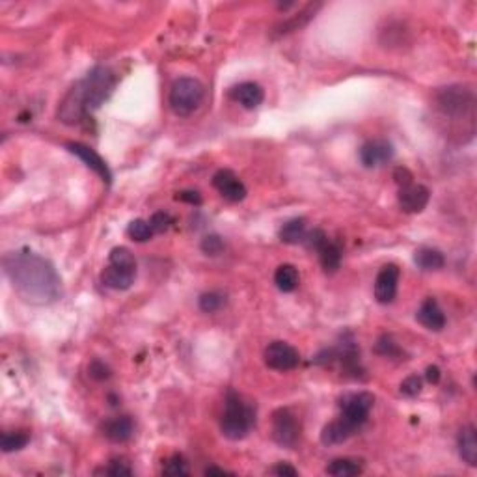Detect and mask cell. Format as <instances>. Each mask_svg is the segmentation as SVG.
Masks as SVG:
<instances>
[{
	"label": "cell",
	"instance_id": "32",
	"mask_svg": "<svg viewBox=\"0 0 477 477\" xmlns=\"http://www.w3.org/2000/svg\"><path fill=\"white\" fill-rule=\"evenodd\" d=\"M375 351H377L378 354L388 358L399 356V354H401V349L397 347L396 341L389 338V336H380V338H378L377 345H375Z\"/></svg>",
	"mask_w": 477,
	"mask_h": 477
},
{
	"label": "cell",
	"instance_id": "21",
	"mask_svg": "<svg viewBox=\"0 0 477 477\" xmlns=\"http://www.w3.org/2000/svg\"><path fill=\"white\" fill-rule=\"evenodd\" d=\"M414 261L421 270H438L446 265L444 254L436 250V248H429V246H423L420 250H416Z\"/></svg>",
	"mask_w": 477,
	"mask_h": 477
},
{
	"label": "cell",
	"instance_id": "5",
	"mask_svg": "<svg viewBox=\"0 0 477 477\" xmlns=\"http://www.w3.org/2000/svg\"><path fill=\"white\" fill-rule=\"evenodd\" d=\"M375 405V397L367 392H356V394H347L339 401V418L345 421L352 431H360L364 427L365 421L369 418L371 408Z\"/></svg>",
	"mask_w": 477,
	"mask_h": 477
},
{
	"label": "cell",
	"instance_id": "30",
	"mask_svg": "<svg viewBox=\"0 0 477 477\" xmlns=\"http://www.w3.org/2000/svg\"><path fill=\"white\" fill-rule=\"evenodd\" d=\"M95 474H105V476L119 477V476H131L132 470H131V466L127 465L123 458H112V460H110L103 470H97Z\"/></svg>",
	"mask_w": 477,
	"mask_h": 477
},
{
	"label": "cell",
	"instance_id": "17",
	"mask_svg": "<svg viewBox=\"0 0 477 477\" xmlns=\"http://www.w3.org/2000/svg\"><path fill=\"white\" fill-rule=\"evenodd\" d=\"M458 455L465 460L466 465L476 466L477 465V434L474 425H466L465 429H460L458 433Z\"/></svg>",
	"mask_w": 477,
	"mask_h": 477
},
{
	"label": "cell",
	"instance_id": "2",
	"mask_svg": "<svg viewBox=\"0 0 477 477\" xmlns=\"http://www.w3.org/2000/svg\"><path fill=\"white\" fill-rule=\"evenodd\" d=\"M116 77L105 65H97L90 71L82 81H79L73 88L68 92L58 108V118L65 125H75L86 119L92 112L110 97Z\"/></svg>",
	"mask_w": 477,
	"mask_h": 477
},
{
	"label": "cell",
	"instance_id": "39",
	"mask_svg": "<svg viewBox=\"0 0 477 477\" xmlns=\"http://www.w3.org/2000/svg\"><path fill=\"white\" fill-rule=\"evenodd\" d=\"M272 474H274V476H280V477H296L298 476L296 468H293V466L287 465V463H278V465L272 468Z\"/></svg>",
	"mask_w": 477,
	"mask_h": 477
},
{
	"label": "cell",
	"instance_id": "15",
	"mask_svg": "<svg viewBox=\"0 0 477 477\" xmlns=\"http://www.w3.org/2000/svg\"><path fill=\"white\" fill-rule=\"evenodd\" d=\"M230 95L245 108H258L265 99V92L258 82H241L230 92Z\"/></svg>",
	"mask_w": 477,
	"mask_h": 477
},
{
	"label": "cell",
	"instance_id": "3",
	"mask_svg": "<svg viewBox=\"0 0 477 477\" xmlns=\"http://www.w3.org/2000/svg\"><path fill=\"white\" fill-rule=\"evenodd\" d=\"M256 425V410L235 392H227L226 407L220 420L222 434L230 440H243Z\"/></svg>",
	"mask_w": 477,
	"mask_h": 477
},
{
	"label": "cell",
	"instance_id": "41",
	"mask_svg": "<svg viewBox=\"0 0 477 477\" xmlns=\"http://www.w3.org/2000/svg\"><path fill=\"white\" fill-rule=\"evenodd\" d=\"M205 474H207V476H213V474L224 476V474H227V470H224V468H214V466H209V468H205Z\"/></svg>",
	"mask_w": 477,
	"mask_h": 477
},
{
	"label": "cell",
	"instance_id": "9",
	"mask_svg": "<svg viewBox=\"0 0 477 477\" xmlns=\"http://www.w3.org/2000/svg\"><path fill=\"white\" fill-rule=\"evenodd\" d=\"M397 283H399V267L394 263L384 265L375 280V298L378 304L394 302L397 295Z\"/></svg>",
	"mask_w": 477,
	"mask_h": 477
},
{
	"label": "cell",
	"instance_id": "18",
	"mask_svg": "<svg viewBox=\"0 0 477 477\" xmlns=\"http://www.w3.org/2000/svg\"><path fill=\"white\" fill-rule=\"evenodd\" d=\"M352 434H356V431H352L345 421L341 420V418H338V420H334L332 423H328L327 427L323 429V433H321V442H323L325 446H338V444L347 442Z\"/></svg>",
	"mask_w": 477,
	"mask_h": 477
},
{
	"label": "cell",
	"instance_id": "37",
	"mask_svg": "<svg viewBox=\"0 0 477 477\" xmlns=\"http://www.w3.org/2000/svg\"><path fill=\"white\" fill-rule=\"evenodd\" d=\"M90 377L95 378V380H107L110 377V369L103 362H99V360H94L90 364Z\"/></svg>",
	"mask_w": 477,
	"mask_h": 477
},
{
	"label": "cell",
	"instance_id": "36",
	"mask_svg": "<svg viewBox=\"0 0 477 477\" xmlns=\"http://www.w3.org/2000/svg\"><path fill=\"white\" fill-rule=\"evenodd\" d=\"M394 179H396V183L399 185V189L410 187V185L414 183V176H412V172H410L408 168H403V166H399V168L394 170Z\"/></svg>",
	"mask_w": 477,
	"mask_h": 477
},
{
	"label": "cell",
	"instance_id": "13",
	"mask_svg": "<svg viewBox=\"0 0 477 477\" xmlns=\"http://www.w3.org/2000/svg\"><path fill=\"white\" fill-rule=\"evenodd\" d=\"M429 198H431V192L423 185L412 183L410 187L399 190V205L405 213H421L427 207Z\"/></svg>",
	"mask_w": 477,
	"mask_h": 477
},
{
	"label": "cell",
	"instance_id": "12",
	"mask_svg": "<svg viewBox=\"0 0 477 477\" xmlns=\"http://www.w3.org/2000/svg\"><path fill=\"white\" fill-rule=\"evenodd\" d=\"M68 150H70L73 155H77V157L81 159L82 163L86 164L88 168L94 170L95 174H97L103 181L110 185V181H112L110 170H108L107 163H105L92 148H88V145L84 144H79V142H71V144H68Z\"/></svg>",
	"mask_w": 477,
	"mask_h": 477
},
{
	"label": "cell",
	"instance_id": "1",
	"mask_svg": "<svg viewBox=\"0 0 477 477\" xmlns=\"http://www.w3.org/2000/svg\"><path fill=\"white\" fill-rule=\"evenodd\" d=\"M2 265L15 293L28 304L47 306L62 295V280L57 269L38 254L30 250L10 252Z\"/></svg>",
	"mask_w": 477,
	"mask_h": 477
},
{
	"label": "cell",
	"instance_id": "34",
	"mask_svg": "<svg viewBox=\"0 0 477 477\" xmlns=\"http://www.w3.org/2000/svg\"><path fill=\"white\" fill-rule=\"evenodd\" d=\"M328 237L325 235V232L323 230H314V232L306 233V238H304V245L308 246L309 250H315L319 252L323 246L327 245Z\"/></svg>",
	"mask_w": 477,
	"mask_h": 477
},
{
	"label": "cell",
	"instance_id": "29",
	"mask_svg": "<svg viewBox=\"0 0 477 477\" xmlns=\"http://www.w3.org/2000/svg\"><path fill=\"white\" fill-rule=\"evenodd\" d=\"M164 476H189V466L181 455H172L163 466Z\"/></svg>",
	"mask_w": 477,
	"mask_h": 477
},
{
	"label": "cell",
	"instance_id": "33",
	"mask_svg": "<svg viewBox=\"0 0 477 477\" xmlns=\"http://www.w3.org/2000/svg\"><path fill=\"white\" fill-rule=\"evenodd\" d=\"M421 389H423V380L418 375H410L401 383V394L407 397H416L420 396Z\"/></svg>",
	"mask_w": 477,
	"mask_h": 477
},
{
	"label": "cell",
	"instance_id": "25",
	"mask_svg": "<svg viewBox=\"0 0 477 477\" xmlns=\"http://www.w3.org/2000/svg\"><path fill=\"white\" fill-rule=\"evenodd\" d=\"M30 442V436L23 431H13V433H4L0 438V447L4 453L19 451Z\"/></svg>",
	"mask_w": 477,
	"mask_h": 477
},
{
	"label": "cell",
	"instance_id": "14",
	"mask_svg": "<svg viewBox=\"0 0 477 477\" xmlns=\"http://www.w3.org/2000/svg\"><path fill=\"white\" fill-rule=\"evenodd\" d=\"M416 319H418L420 325H423L427 330H433V332H440L442 328L446 327V315H444L438 302L434 298H425L423 301L418 314H416Z\"/></svg>",
	"mask_w": 477,
	"mask_h": 477
},
{
	"label": "cell",
	"instance_id": "22",
	"mask_svg": "<svg viewBox=\"0 0 477 477\" xmlns=\"http://www.w3.org/2000/svg\"><path fill=\"white\" fill-rule=\"evenodd\" d=\"M306 220L304 219H293L285 222L280 230V238L285 245H298L304 243L306 238Z\"/></svg>",
	"mask_w": 477,
	"mask_h": 477
},
{
	"label": "cell",
	"instance_id": "16",
	"mask_svg": "<svg viewBox=\"0 0 477 477\" xmlns=\"http://www.w3.org/2000/svg\"><path fill=\"white\" fill-rule=\"evenodd\" d=\"M134 276H136V270L121 269V267H116V265H108L107 269L101 272V282L105 283L108 289H114V291H125V289H129L132 285Z\"/></svg>",
	"mask_w": 477,
	"mask_h": 477
},
{
	"label": "cell",
	"instance_id": "6",
	"mask_svg": "<svg viewBox=\"0 0 477 477\" xmlns=\"http://www.w3.org/2000/svg\"><path fill=\"white\" fill-rule=\"evenodd\" d=\"M474 92L465 86H447L436 94V105L449 118L470 116L474 112Z\"/></svg>",
	"mask_w": 477,
	"mask_h": 477
},
{
	"label": "cell",
	"instance_id": "20",
	"mask_svg": "<svg viewBox=\"0 0 477 477\" xmlns=\"http://www.w3.org/2000/svg\"><path fill=\"white\" fill-rule=\"evenodd\" d=\"M364 471V463L360 458H334L332 463L327 466V474L334 477H352L360 476Z\"/></svg>",
	"mask_w": 477,
	"mask_h": 477
},
{
	"label": "cell",
	"instance_id": "35",
	"mask_svg": "<svg viewBox=\"0 0 477 477\" xmlns=\"http://www.w3.org/2000/svg\"><path fill=\"white\" fill-rule=\"evenodd\" d=\"M201 250L205 252L207 256H219L220 252L224 250V243L219 235H207L201 241Z\"/></svg>",
	"mask_w": 477,
	"mask_h": 477
},
{
	"label": "cell",
	"instance_id": "40",
	"mask_svg": "<svg viewBox=\"0 0 477 477\" xmlns=\"http://www.w3.org/2000/svg\"><path fill=\"white\" fill-rule=\"evenodd\" d=\"M442 373H440L438 365H429L427 371H425V378H427L431 384H438Z\"/></svg>",
	"mask_w": 477,
	"mask_h": 477
},
{
	"label": "cell",
	"instance_id": "26",
	"mask_svg": "<svg viewBox=\"0 0 477 477\" xmlns=\"http://www.w3.org/2000/svg\"><path fill=\"white\" fill-rule=\"evenodd\" d=\"M110 265H116V267H121V269L136 270V261H134V256L131 254L129 248L125 246H118L110 252Z\"/></svg>",
	"mask_w": 477,
	"mask_h": 477
},
{
	"label": "cell",
	"instance_id": "27",
	"mask_svg": "<svg viewBox=\"0 0 477 477\" xmlns=\"http://www.w3.org/2000/svg\"><path fill=\"white\" fill-rule=\"evenodd\" d=\"M127 233H129V237H131L132 241H136V243H145V241H150V238L153 237V233L155 232L151 230L150 222H145V220L142 219H136L129 224Z\"/></svg>",
	"mask_w": 477,
	"mask_h": 477
},
{
	"label": "cell",
	"instance_id": "24",
	"mask_svg": "<svg viewBox=\"0 0 477 477\" xmlns=\"http://www.w3.org/2000/svg\"><path fill=\"white\" fill-rule=\"evenodd\" d=\"M317 254H319V261L325 272L332 274L339 269V265H341V248H339L338 243L327 241V245L323 246Z\"/></svg>",
	"mask_w": 477,
	"mask_h": 477
},
{
	"label": "cell",
	"instance_id": "19",
	"mask_svg": "<svg viewBox=\"0 0 477 477\" xmlns=\"http://www.w3.org/2000/svg\"><path fill=\"white\" fill-rule=\"evenodd\" d=\"M103 431H105V436H107L110 442L121 444V442H127V440L131 438L132 431H134V425H132L131 418L119 416V418H114V420L107 421Z\"/></svg>",
	"mask_w": 477,
	"mask_h": 477
},
{
	"label": "cell",
	"instance_id": "10",
	"mask_svg": "<svg viewBox=\"0 0 477 477\" xmlns=\"http://www.w3.org/2000/svg\"><path fill=\"white\" fill-rule=\"evenodd\" d=\"M213 187L227 201H243L246 198L245 183L241 181L232 170H219L213 176Z\"/></svg>",
	"mask_w": 477,
	"mask_h": 477
},
{
	"label": "cell",
	"instance_id": "38",
	"mask_svg": "<svg viewBox=\"0 0 477 477\" xmlns=\"http://www.w3.org/2000/svg\"><path fill=\"white\" fill-rule=\"evenodd\" d=\"M176 200L185 201V203H190V205H200L201 203V196L198 190H181L177 192Z\"/></svg>",
	"mask_w": 477,
	"mask_h": 477
},
{
	"label": "cell",
	"instance_id": "4",
	"mask_svg": "<svg viewBox=\"0 0 477 477\" xmlns=\"http://www.w3.org/2000/svg\"><path fill=\"white\" fill-rule=\"evenodd\" d=\"M203 84L192 77H181L172 84L170 90V107L177 116H190L198 110L203 101Z\"/></svg>",
	"mask_w": 477,
	"mask_h": 477
},
{
	"label": "cell",
	"instance_id": "28",
	"mask_svg": "<svg viewBox=\"0 0 477 477\" xmlns=\"http://www.w3.org/2000/svg\"><path fill=\"white\" fill-rule=\"evenodd\" d=\"M226 302V296L219 293V291H209V293H203L200 296V309L205 312V314H214L219 312Z\"/></svg>",
	"mask_w": 477,
	"mask_h": 477
},
{
	"label": "cell",
	"instance_id": "31",
	"mask_svg": "<svg viewBox=\"0 0 477 477\" xmlns=\"http://www.w3.org/2000/svg\"><path fill=\"white\" fill-rule=\"evenodd\" d=\"M174 222H176V220H174L172 214L166 213V211H159V213H155L150 219V226L155 233H164L174 226Z\"/></svg>",
	"mask_w": 477,
	"mask_h": 477
},
{
	"label": "cell",
	"instance_id": "7",
	"mask_svg": "<svg viewBox=\"0 0 477 477\" xmlns=\"http://www.w3.org/2000/svg\"><path fill=\"white\" fill-rule=\"evenodd\" d=\"M301 436V425L289 408H278L272 414V438L278 446L295 447Z\"/></svg>",
	"mask_w": 477,
	"mask_h": 477
},
{
	"label": "cell",
	"instance_id": "8",
	"mask_svg": "<svg viewBox=\"0 0 477 477\" xmlns=\"http://www.w3.org/2000/svg\"><path fill=\"white\" fill-rule=\"evenodd\" d=\"M265 364L270 369L276 371H291L301 364V354L295 347L289 345L285 341H272L267 349H265Z\"/></svg>",
	"mask_w": 477,
	"mask_h": 477
},
{
	"label": "cell",
	"instance_id": "11",
	"mask_svg": "<svg viewBox=\"0 0 477 477\" xmlns=\"http://www.w3.org/2000/svg\"><path fill=\"white\" fill-rule=\"evenodd\" d=\"M394 145L388 140H367L362 148H360V163L365 168H373V166H380V164L388 163L394 159Z\"/></svg>",
	"mask_w": 477,
	"mask_h": 477
},
{
	"label": "cell",
	"instance_id": "23",
	"mask_svg": "<svg viewBox=\"0 0 477 477\" xmlns=\"http://www.w3.org/2000/svg\"><path fill=\"white\" fill-rule=\"evenodd\" d=\"M274 283L276 287L283 293H291L295 291L296 285H298V270L293 267V265H280L274 272Z\"/></svg>",
	"mask_w": 477,
	"mask_h": 477
}]
</instances>
